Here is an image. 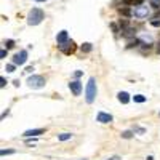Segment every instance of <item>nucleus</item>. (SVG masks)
Here are the masks:
<instances>
[{"label":"nucleus","mask_w":160,"mask_h":160,"mask_svg":"<svg viewBox=\"0 0 160 160\" xmlns=\"http://www.w3.org/2000/svg\"><path fill=\"white\" fill-rule=\"evenodd\" d=\"M45 18V13H43V10H40V8H32L29 11V15H27V24L29 26H38L40 22L43 21Z\"/></svg>","instance_id":"obj_1"},{"label":"nucleus","mask_w":160,"mask_h":160,"mask_svg":"<svg viewBox=\"0 0 160 160\" xmlns=\"http://www.w3.org/2000/svg\"><path fill=\"white\" fill-rule=\"evenodd\" d=\"M95 98H96V80L95 77H90L87 88H85V99H87L88 104H91L95 101Z\"/></svg>","instance_id":"obj_2"},{"label":"nucleus","mask_w":160,"mask_h":160,"mask_svg":"<svg viewBox=\"0 0 160 160\" xmlns=\"http://www.w3.org/2000/svg\"><path fill=\"white\" fill-rule=\"evenodd\" d=\"M27 85H29L31 88H43L45 85H47V80H45V77L42 75H31L29 78H27Z\"/></svg>","instance_id":"obj_3"},{"label":"nucleus","mask_w":160,"mask_h":160,"mask_svg":"<svg viewBox=\"0 0 160 160\" xmlns=\"http://www.w3.org/2000/svg\"><path fill=\"white\" fill-rule=\"evenodd\" d=\"M149 15H151V11L147 7H144V5H138V7H135V10H133V16L135 18H139V19H144Z\"/></svg>","instance_id":"obj_4"},{"label":"nucleus","mask_w":160,"mask_h":160,"mask_svg":"<svg viewBox=\"0 0 160 160\" xmlns=\"http://www.w3.org/2000/svg\"><path fill=\"white\" fill-rule=\"evenodd\" d=\"M26 61H27V50H21L19 53H16L13 56V64H16V66L26 64Z\"/></svg>","instance_id":"obj_5"},{"label":"nucleus","mask_w":160,"mask_h":160,"mask_svg":"<svg viewBox=\"0 0 160 160\" xmlns=\"http://www.w3.org/2000/svg\"><path fill=\"white\" fill-rule=\"evenodd\" d=\"M112 120H114V117L111 115V114H107V112L99 111L98 114H96V122H99V123H111Z\"/></svg>","instance_id":"obj_6"},{"label":"nucleus","mask_w":160,"mask_h":160,"mask_svg":"<svg viewBox=\"0 0 160 160\" xmlns=\"http://www.w3.org/2000/svg\"><path fill=\"white\" fill-rule=\"evenodd\" d=\"M59 50H61V51H62V53H64V55H72L74 51L77 50V47H75V43H74L72 40H69V42H67V43L61 45V47H59Z\"/></svg>","instance_id":"obj_7"},{"label":"nucleus","mask_w":160,"mask_h":160,"mask_svg":"<svg viewBox=\"0 0 160 160\" xmlns=\"http://www.w3.org/2000/svg\"><path fill=\"white\" fill-rule=\"evenodd\" d=\"M69 90L74 93V96H78L82 93V83L78 80H74V82H69Z\"/></svg>","instance_id":"obj_8"},{"label":"nucleus","mask_w":160,"mask_h":160,"mask_svg":"<svg viewBox=\"0 0 160 160\" xmlns=\"http://www.w3.org/2000/svg\"><path fill=\"white\" fill-rule=\"evenodd\" d=\"M56 42H58V47L69 42V34H67V31H61L58 35H56Z\"/></svg>","instance_id":"obj_9"},{"label":"nucleus","mask_w":160,"mask_h":160,"mask_svg":"<svg viewBox=\"0 0 160 160\" xmlns=\"http://www.w3.org/2000/svg\"><path fill=\"white\" fill-rule=\"evenodd\" d=\"M117 99L122 102V104H128L131 98H130V95L127 93V91H118V93H117Z\"/></svg>","instance_id":"obj_10"},{"label":"nucleus","mask_w":160,"mask_h":160,"mask_svg":"<svg viewBox=\"0 0 160 160\" xmlns=\"http://www.w3.org/2000/svg\"><path fill=\"white\" fill-rule=\"evenodd\" d=\"M45 130L43 128H34V130H27L24 131V138H27V136H38V135H43Z\"/></svg>","instance_id":"obj_11"},{"label":"nucleus","mask_w":160,"mask_h":160,"mask_svg":"<svg viewBox=\"0 0 160 160\" xmlns=\"http://www.w3.org/2000/svg\"><path fill=\"white\" fill-rule=\"evenodd\" d=\"M118 13L122 15V16H125V18H130V16H133V11H131L128 7H120V8H118Z\"/></svg>","instance_id":"obj_12"},{"label":"nucleus","mask_w":160,"mask_h":160,"mask_svg":"<svg viewBox=\"0 0 160 160\" xmlns=\"http://www.w3.org/2000/svg\"><path fill=\"white\" fill-rule=\"evenodd\" d=\"M120 136H122L123 139H131L135 136V130H125V131L120 133Z\"/></svg>","instance_id":"obj_13"},{"label":"nucleus","mask_w":160,"mask_h":160,"mask_svg":"<svg viewBox=\"0 0 160 160\" xmlns=\"http://www.w3.org/2000/svg\"><path fill=\"white\" fill-rule=\"evenodd\" d=\"M128 26H130L128 19H120V21H118V27H120V32L127 31V29H128Z\"/></svg>","instance_id":"obj_14"},{"label":"nucleus","mask_w":160,"mask_h":160,"mask_svg":"<svg viewBox=\"0 0 160 160\" xmlns=\"http://www.w3.org/2000/svg\"><path fill=\"white\" fill-rule=\"evenodd\" d=\"M71 138H72V133H61V135H58L59 141H69Z\"/></svg>","instance_id":"obj_15"},{"label":"nucleus","mask_w":160,"mask_h":160,"mask_svg":"<svg viewBox=\"0 0 160 160\" xmlns=\"http://www.w3.org/2000/svg\"><path fill=\"white\" fill-rule=\"evenodd\" d=\"M91 50H93V45H91L90 42H87V43L82 45V51H83V53H90Z\"/></svg>","instance_id":"obj_16"},{"label":"nucleus","mask_w":160,"mask_h":160,"mask_svg":"<svg viewBox=\"0 0 160 160\" xmlns=\"http://www.w3.org/2000/svg\"><path fill=\"white\" fill-rule=\"evenodd\" d=\"M147 98H146V96H142V95H135L133 96V101L135 102H144Z\"/></svg>","instance_id":"obj_17"},{"label":"nucleus","mask_w":160,"mask_h":160,"mask_svg":"<svg viewBox=\"0 0 160 160\" xmlns=\"http://www.w3.org/2000/svg\"><path fill=\"white\" fill-rule=\"evenodd\" d=\"M149 3H151V7L155 8V10L160 8V0H149Z\"/></svg>","instance_id":"obj_18"},{"label":"nucleus","mask_w":160,"mask_h":160,"mask_svg":"<svg viewBox=\"0 0 160 160\" xmlns=\"http://www.w3.org/2000/svg\"><path fill=\"white\" fill-rule=\"evenodd\" d=\"M10 154H15V149H3L2 152H0V155L5 157V155H10Z\"/></svg>","instance_id":"obj_19"},{"label":"nucleus","mask_w":160,"mask_h":160,"mask_svg":"<svg viewBox=\"0 0 160 160\" xmlns=\"http://www.w3.org/2000/svg\"><path fill=\"white\" fill-rule=\"evenodd\" d=\"M5 47H7V50L13 48L15 47V40H7V42H5Z\"/></svg>","instance_id":"obj_20"},{"label":"nucleus","mask_w":160,"mask_h":160,"mask_svg":"<svg viewBox=\"0 0 160 160\" xmlns=\"http://www.w3.org/2000/svg\"><path fill=\"white\" fill-rule=\"evenodd\" d=\"M15 67H16V64H7L5 71H7V72H15Z\"/></svg>","instance_id":"obj_21"},{"label":"nucleus","mask_w":160,"mask_h":160,"mask_svg":"<svg viewBox=\"0 0 160 160\" xmlns=\"http://www.w3.org/2000/svg\"><path fill=\"white\" fill-rule=\"evenodd\" d=\"M151 24H152L154 27H160V18H155V19H152V21H151Z\"/></svg>","instance_id":"obj_22"},{"label":"nucleus","mask_w":160,"mask_h":160,"mask_svg":"<svg viewBox=\"0 0 160 160\" xmlns=\"http://www.w3.org/2000/svg\"><path fill=\"white\" fill-rule=\"evenodd\" d=\"M111 27H112V31L115 32V34H118V32H120V29L117 27V24H115V22H112V24H111Z\"/></svg>","instance_id":"obj_23"},{"label":"nucleus","mask_w":160,"mask_h":160,"mask_svg":"<svg viewBox=\"0 0 160 160\" xmlns=\"http://www.w3.org/2000/svg\"><path fill=\"white\" fill-rule=\"evenodd\" d=\"M5 85H7V80H5V77H0V87L5 88Z\"/></svg>","instance_id":"obj_24"},{"label":"nucleus","mask_w":160,"mask_h":160,"mask_svg":"<svg viewBox=\"0 0 160 160\" xmlns=\"http://www.w3.org/2000/svg\"><path fill=\"white\" fill-rule=\"evenodd\" d=\"M5 56H7V50H5V48H3L2 51H0V59H3V58H5Z\"/></svg>","instance_id":"obj_25"},{"label":"nucleus","mask_w":160,"mask_h":160,"mask_svg":"<svg viewBox=\"0 0 160 160\" xmlns=\"http://www.w3.org/2000/svg\"><path fill=\"white\" fill-rule=\"evenodd\" d=\"M133 130H135V133H144V128H139V127H136Z\"/></svg>","instance_id":"obj_26"},{"label":"nucleus","mask_w":160,"mask_h":160,"mask_svg":"<svg viewBox=\"0 0 160 160\" xmlns=\"http://www.w3.org/2000/svg\"><path fill=\"white\" fill-rule=\"evenodd\" d=\"M142 2H144V0H135L133 7H138V5H142Z\"/></svg>","instance_id":"obj_27"},{"label":"nucleus","mask_w":160,"mask_h":160,"mask_svg":"<svg viewBox=\"0 0 160 160\" xmlns=\"http://www.w3.org/2000/svg\"><path fill=\"white\" fill-rule=\"evenodd\" d=\"M107 160H122V158H120L118 155H112V157H109V158H107Z\"/></svg>","instance_id":"obj_28"},{"label":"nucleus","mask_w":160,"mask_h":160,"mask_svg":"<svg viewBox=\"0 0 160 160\" xmlns=\"http://www.w3.org/2000/svg\"><path fill=\"white\" fill-rule=\"evenodd\" d=\"M157 53L160 55V43H158V47H157Z\"/></svg>","instance_id":"obj_29"},{"label":"nucleus","mask_w":160,"mask_h":160,"mask_svg":"<svg viewBox=\"0 0 160 160\" xmlns=\"http://www.w3.org/2000/svg\"><path fill=\"white\" fill-rule=\"evenodd\" d=\"M146 160H154V157H152V155H149V157H147Z\"/></svg>","instance_id":"obj_30"},{"label":"nucleus","mask_w":160,"mask_h":160,"mask_svg":"<svg viewBox=\"0 0 160 160\" xmlns=\"http://www.w3.org/2000/svg\"><path fill=\"white\" fill-rule=\"evenodd\" d=\"M35 2H45V0H35Z\"/></svg>","instance_id":"obj_31"},{"label":"nucleus","mask_w":160,"mask_h":160,"mask_svg":"<svg viewBox=\"0 0 160 160\" xmlns=\"http://www.w3.org/2000/svg\"><path fill=\"white\" fill-rule=\"evenodd\" d=\"M80 160H87V158H80Z\"/></svg>","instance_id":"obj_32"},{"label":"nucleus","mask_w":160,"mask_h":160,"mask_svg":"<svg viewBox=\"0 0 160 160\" xmlns=\"http://www.w3.org/2000/svg\"><path fill=\"white\" fill-rule=\"evenodd\" d=\"M158 115H160V114H158Z\"/></svg>","instance_id":"obj_33"}]
</instances>
